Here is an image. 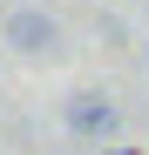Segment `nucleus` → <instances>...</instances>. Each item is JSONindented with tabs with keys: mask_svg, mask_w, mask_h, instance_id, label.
Masks as SVG:
<instances>
[{
	"mask_svg": "<svg viewBox=\"0 0 149 155\" xmlns=\"http://www.w3.org/2000/svg\"><path fill=\"white\" fill-rule=\"evenodd\" d=\"M115 121H122V108L109 94H74L68 101V128L74 135H115Z\"/></svg>",
	"mask_w": 149,
	"mask_h": 155,
	"instance_id": "f03ea898",
	"label": "nucleus"
},
{
	"mask_svg": "<svg viewBox=\"0 0 149 155\" xmlns=\"http://www.w3.org/2000/svg\"><path fill=\"white\" fill-rule=\"evenodd\" d=\"M54 41H61L54 14H41V7H14V14H7V47H20V54H47Z\"/></svg>",
	"mask_w": 149,
	"mask_h": 155,
	"instance_id": "f257e3e1",
	"label": "nucleus"
},
{
	"mask_svg": "<svg viewBox=\"0 0 149 155\" xmlns=\"http://www.w3.org/2000/svg\"><path fill=\"white\" fill-rule=\"evenodd\" d=\"M109 155H136V148H109Z\"/></svg>",
	"mask_w": 149,
	"mask_h": 155,
	"instance_id": "7ed1b4c3",
	"label": "nucleus"
}]
</instances>
